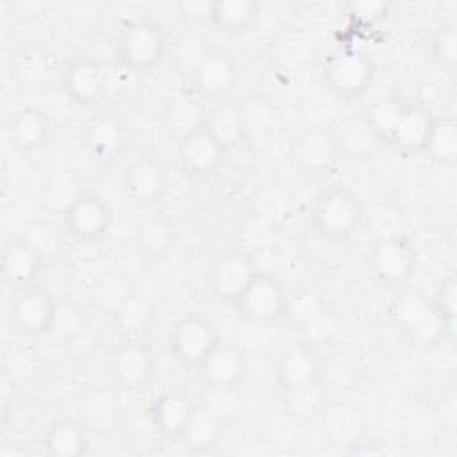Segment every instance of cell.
I'll return each mask as SVG.
<instances>
[{"mask_svg": "<svg viewBox=\"0 0 457 457\" xmlns=\"http://www.w3.org/2000/svg\"><path fill=\"white\" fill-rule=\"evenodd\" d=\"M164 32L152 21L132 20L123 23L116 39V59L127 70L143 73L159 66L166 55Z\"/></svg>", "mask_w": 457, "mask_h": 457, "instance_id": "5", "label": "cell"}, {"mask_svg": "<svg viewBox=\"0 0 457 457\" xmlns=\"http://www.w3.org/2000/svg\"><path fill=\"white\" fill-rule=\"evenodd\" d=\"M218 421L214 418V414L211 411H207L205 407H196L193 418L189 420L182 437L186 441V445L196 452H202L209 446L214 445L216 437H218Z\"/></svg>", "mask_w": 457, "mask_h": 457, "instance_id": "31", "label": "cell"}, {"mask_svg": "<svg viewBox=\"0 0 457 457\" xmlns=\"http://www.w3.org/2000/svg\"><path fill=\"white\" fill-rule=\"evenodd\" d=\"M186 79L198 96L227 100L237 89L239 66L232 54L211 46L189 70Z\"/></svg>", "mask_w": 457, "mask_h": 457, "instance_id": "8", "label": "cell"}, {"mask_svg": "<svg viewBox=\"0 0 457 457\" xmlns=\"http://www.w3.org/2000/svg\"><path fill=\"white\" fill-rule=\"evenodd\" d=\"M289 303L282 282L271 273L259 271L232 307L246 323H273L289 314Z\"/></svg>", "mask_w": 457, "mask_h": 457, "instance_id": "7", "label": "cell"}, {"mask_svg": "<svg viewBox=\"0 0 457 457\" xmlns=\"http://www.w3.org/2000/svg\"><path fill=\"white\" fill-rule=\"evenodd\" d=\"M432 61L445 71L453 73L457 68V25L446 21L430 36Z\"/></svg>", "mask_w": 457, "mask_h": 457, "instance_id": "29", "label": "cell"}, {"mask_svg": "<svg viewBox=\"0 0 457 457\" xmlns=\"http://www.w3.org/2000/svg\"><path fill=\"white\" fill-rule=\"evenodd\" d=\"M43 268L41 252L25 237H11L2 250V277L21 289L34 284Z\"/></svg>", "mask_w": 457, "mask_h": 457, "instance_id": "21", "label": "cell"}, {"mask_svg": "<svg viewBox=\"0 0 457 457\" xmlns=\"http://www.w3.org/2000/svg\"><path fill=\"white\" fill-rule=\"evenodd\" d=\"M57 300L41 286L30 284L16 291L9 303V321L12 328L25 337L50 334Z\"/></svg>", "mask_w": 457, "mask_h": 457, "instance_id": "12", "label": "cell"}, {"mask_svg": "<svg viewBox=\"0 0 457 457\" xmlns=\"http://www.w3.org/2000/svg\"><path fill=\"white\" fill-rule=\"evenodd\" d=\"M61 84L62 91L73 104L93 105L105 93V68L96 59L79 57L64 68Z\"/></svg>", "mask_w": 457, "mask_h": 457, "instance_id": "19", "label": "cell"}, {"mask_svg": "<svg viewBox=\"0 0 457 457\" xmlns=\"http://www.w3.org/2000/svg\"><path fill=\"white\" fill-rule=\"evenodd\" d=\"M168 171L164 164L150 154H141L130 161L123 171V186L127 195L137 205H154L161 202L168 191Z\"/></svg>", "mask_w": 457, "mask_h": 457, "instance_id": "17", "label": "cell"}, {"mask_svg": "<svg viewBox=\"0 0 457 457\" xmlns=\"http://www.w3.org/2000/svg\"><path fill=\"white\" fill-rule=\"evenodd\" d=\"M289 146L296 168L311 179L328 175L343 155V143L337 132L320 123L302 129Z\"/></svg>", "mask_w": 457, "mask_h": 457, "instance_id": "4", "label": "cell"}, {"mask_svg": "<svg viewBox=\"0 0 457 457\" xmlns=\"http://www.w3.org/2000/svg\"><path fill=\"white\" fill-rule=\"evenodd\" d=\"M434 161L455 162L457 157V121L452 116H436L425 150Z\"/></svg>", "mask_w": 457, "mask_h": 457, "instance_id": "28", "label": "cell"}, {"mask_svg": "<svg viewBox=\"0 0 457 457\" xmlns=\"http://www.w3.org/2000/svg\"><path fill=\"white\" fill-rule=\"evenodd\" d=\"M211 48V45L202 36H186L177 43L175 62L179 71L186 77L189 70L202 59V55Z\"/></svg>", "mask_w": 457, "mask_h": 457, "instance_id": "34", "label": "cell"}, {"mask_svg": "<svg viewBox=\"0 0 457 457\" xmlns=\"http://www.w3.org/2000/svg\"><path fill=\"white\" fill-rule=\"evenodd\" d=\"M109 316L121 339L146 341L155 325L157 305L146 293L130 289Z\"/></svg>", "mask_w": 457, "mask_h": 457, "instance_id": "20", "label": "cell"}, {"mask_svg": "<svg viewBox=\"0 0 457 457\" xmlns=\"http://www.w3.org/2000/svg\"><path fill=\"white\" fill-rule=\"evenodd\" d=\"M127 123L114 109H102L93 114L82 129V146L89 159L100 166L118 161L127 148Z\"/></svg>", "mask_w": 457, "mask_h": 457, "instance_id": "11", "label": "cell"}, {"mask_svg": "<svg viewBox=\"0 0 457 457\" xmlns=\"http://www.w3.org/2000/svg\"><path fill=\"white\" fill-rule=\"evenodd\" d=\"M205 14L218 32L225 36H241L259 20L261 5L253 0H220L211 2Z\"/></svg>", "mask_w": 457, "mask_h": 457, "instance_id": "23", "label": "cell"}, {"mask_svg": "<svg viewBox=\"0 0 457 457\" xmlns=\"http://www.w3.org/2000/svg\"><path fill=\"white\" fill-rule=\"evenodd\" d=\"M436 114L420 104H407L393 136L391 145L403 152H423L434 127Z\"/></svg>", "mask_w": 457, "mask_h": 457, "instance_id": "25", "label": "cell"}, {"mask_svg": "<svg viewBox=\"0 0 457 457\" xmlns=\"http://www.w3.org/2000/svg\"><path fill=\"white\" fill-rule=\"evenodd\" d=\"M43 446L50 457H80L89 450V436L79 420L59 418L46 428Z\"/></svg>", "mask_w": 457, "mask_h": 457, "instance_id": "26", "label": "cell"}, {"mask_svg": "<svg viewBox=\"0 0 457 457\" xmlns=\"http://www.w3.org/2000/svg\"><path fill=\"white\" fill-rule=\"evenodd\" d=\"M407 104L409 102L403 100L396 93L378 96L364 107L362 121L371 134H375L378 139L389 143Z\"/></svg>", "mask_w": 457, "mask_h": 457, "instance_id": "27", "label": "cell"}, {"mask_svg": "<svg viewBox=\"0 0 457 457\" xmlns=\"http://www.w3.org/2000/svg\"><path fill=\"white\" fill-rule=\"evenodd\" d=\"M86 325V316L82 309L71 302V300H57L55 314H54V323L50 334L62 341L75 339Z\"/></svg>", "mask_w": 457, "mask_h": 457, "instance_id": "33", "label": "cell"}, {"mask_svg": "<svg viewBox=\"0 0 457 457\" xmlns=\"http://www.w3.org/2000/svg\"><path fill=\"white\" fill-rule=\"evenodd\" d=\"M207 111L196 96L177 95L170 98L162 109V127L166 134L177 141L207 123Z\"/></svg>", "mask_w": 457, "mask_h": 457, "instance_id": "24", "label": "cell"}, {"mask_svg": "<svg viewBox=\"0 0 457 457\" xmlns=\"http://www.w3.org/2000/svg\"><path fill=\"white\" fill-rule=\"evenodd\" d=\"M198 403L184 387H171L161 393L148 407L152 427L164 437H182Z\"/></svg>", "mask_w": 457, "mask_h": 457, "instance_id": "18", "label": "cell"}, {"mask_svg": "<svg viewBox=\"0 0 457 457\" xmlns=\"http://www.w3.org/2000/svg\"><path fill=\"white\" fill-rule=\"evenodd\" d=\"M221 341L218 325L202 312H187L168 332V350L182 366L195 368Z\"/></svg>", "mask_w": 457, "mask_h": 457, "instance_id": "6", "label": "cell"}, {"mask_svg": "<svg viewBox=\"0 0 457 457\" xmlns=\"http://www.w3.org/2000/svg\"><path fill=\"white\" fill-rule=\"evenodd\" d=\"M173 239L171 225L164 218H154L145 221L137 230V245L143 253L150 257L162 255Z\"/></svg>", "mask_w": 457, "mask_h": 457, "instance_id": "32", "label": "cell"}, {"mask_svg": "<svg viewBox=\"0 0 457 457\" xmlns=\"http://www.w3.org/2000/svg\"><path fill=\"white\" fill-rule=\"evenodd\" d=\"M9 141L16 150L34 152L48 143L50 120L48 114L34 105L20 109L7 125Z\"/></svg>", "mask_w": 457, "mask_h": 457, "instance_id": "22", "label": "cell"}, {"mask_svg": "<svg viewBox=\"0 0 457 457\" xmlns=\"http://www.w3.org/2000/svg\"><path fill=\"white\" fill-rule=\"evenodd\" d=\"M112 218V209L102 195L82 191L64 211V228L77 243L93 245L107 236Z\"/></svg>", "mask_w": 457, "mask_h": 457, "instance_id": "10", "label": "cell"}, {"mask_svg": "<svg viewBox=\"0 0 457 457\" xmlns=\"http://www.w3.org/2000/svg\"><path fill=\"white\" fill-rule=\"evenodd\" d=\"M455 287L457 278L452 271L439 282L432 296V307L443 323V337L450 343L455 339Z\"/></svg>", "mask_w": 457, "mask_h": 457, "instance_id": "30", "label": "cell"}, {"mask_svg": "<svg viewBox=\"0 0 457 457\" xmlns=\"http://www.w3.org/2000/svg\"><path fill=\"white\" fill-rule=\"evenodd\" d=\"M370 277L386 289H400L409 284L418 268L412 243L400 234L378 239L366 255Z\"/></svg>", "mask_w": 457, "mask_h": 457, "instance_id": "3", "label": "cell"}, {"mask_svg": "<svg viewBox=\"0 0 457 457\" xmlns=\"http://www.w3.org/2000/svg\"><path fill=\"white\" fill-rule=\"evenodd\" d=\"M112 380L127 391L146 387L155 375V359L145 339H121L109 355Z\"/></svg>", "mask_w": 457, "mask_h": 457, "instance_id": "15", "label": "cell"}, {"mask_svg": "<svg viewBox=\"0 0 457 457\" xmlns=\"http://www.w3.org/2000/svg\"><path fill=\"white\" fill-rule=\"evenodd\" d=\"M196 373L207 387L221 391L234 389L248 373V359L237 343L221 339L196 366Z\"/></svg>", "mask_w": 457, "mask_h": 457, "instance_id": "16", "label": "cell"}, {"mask_svg": "<svg viewBox=\"0 0 457 457\" xmlns=\"http://www.w3.org/2000/svg\"><path fill=\"white\" fill-rule=\"evenodd\" d=\"M364 220L361 196L346 186L323 189L311 209L312 230L328 243H339L353 236Z\"/></svg>", "mask_w": 457, "mask_h": 457, "instance_id": "1", "label": "cell"}, {"mask_svg": "<svg viewBox=\"0 0 457 457\" xmlns=\"http://www.w3.org/2000/svg\"><path fill=\"white\" fill-rule=\"evenodd\" d=\"M257 273L259 268L252 253L230 248L223 250L211 261L207 270V286L216 298L234 303Z\"/></svg>", "mask_w": 457, "mask_h": 457, "instance_id": "13", "label": "cell"}, {"mask_svg": "<svg viewBox=\"0 0 457 457\" xmlns=\"http://www.w3.org/2000/svg\"><path fill=\"white\" fill-rule=\"evenodd\" d=\"M323 380V362L318 352L298 343L287 348L275 366V382L286 395H303L316 389Z\"/></svg>", "mask_w": 457, "mask_h": 457, "instance_id": "14", "label": "cell"}, {"mask_svg": "<svg viewBox=\"0 0 457 457\" xmlns=\"http://www.w3.org/2000/svg\"><path fill=\"white\" fill-rule=\"evenodd\" d=\"M348 7H350V14H355L359 18H368V20L380 18L389 9V5L382 2H353Z\"/></svg>", "mask_w": 457, "mask_h": 457, "instance_id": "35", "label": "cell"}, {"mask_svg": "<svg viewBox=\"0 0 457 457\" xmlns=\"http://www.w3.org/2000/svg\"><path fill=\"white\" fill-rule=\"evenodd\" d=\"M177 152L182 171L193 180H202L223 166L228 145L207 121L195 132L182 137L177 143Z\"/></svg>", "mask_w": 457, "mask_h": 457, "instance_id": "9", "label": "cell"}, {"mask_svg": "<svg viewBox=\"0 0 457 457\" xmlns=\"http://www.w3.org/2000/svg\"><path fill=\"white\" fill-rule=\"evenodd\" d=\"M375 61L362 50H336L321 62L325 87L341 100H359L364 96L375 80Z\"/></svg>", "mask_w": 457, "mask_h": 457, "instance_id": "2", "label": "cell"}]
</instances>
